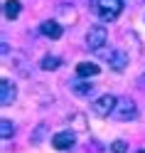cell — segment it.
Masks as SVG:
<instances>
[{
  "instance_id": "cell-8",
  "label": "cell",
  "mask_w": 145,
  "mask_h": 153,
  "mask_svg": "<svg viewBox=\"0 0 145 153\" xmlns=\"http://www.w3.org/2000/svg\"><path fill=\"white\" fill-rule=\"evenodd\" d=\"M108 64H111V69L123 72L125 64H128V54H125L123 50H111V52H108Z\"/></svg>"
},
{
  "instance_id": "cell-14",
  "label": "cell",
  "mask_w": 145,
  "mask_h": 153,
  "mask_svg": "<svg viewBox=\"0 0 145 153\" xmlns=\"http://www.w3.org/2000/svg\"><path fill=\"white\" fill-rule=\"evenodd\" d=\"M111 151L113 153H125V151H128V143H125V141H113Z\"/></svg>"
},
{
  "instance_id": "cell-9",
  "label": "cell",
  "mask_w": 145,
  "mask_h": 153,
  "mask_svg": "<svg viewBox=\"0 0 145 153\" xmlns=\"http://www.w3.org/2000/svg\"><path fill=\"white\" fill-rule=\"evenodd\" d=\"M101 69H99V64H93V62H79L76 64V76L79 79H86V76H96Z\"/></svg>"
},
{
  "instance_id": "cell-16",
  "label": "cell",
  "mask_w": 145,
  "mask_h": 153,
  "mask_svg": "<svg viewBox=\"0 0 145 153\" xmlns=\"http://www.w3.org/2000/svg\"><path fill=\"white\" fill-rule=\"evenodd\" d=\"M138 153H145V148H143V151H138Z\"/></svg>"
},
{
  "instance_id": "cell-12",
  "label": "cell",
  "mask_w": 145,
  "mask_h": 153,
  "mask_svg": "<svg viewBox=\"0 0 145 153\" xmlns=\"http://www.w3.org/2000/svg\"><path fill=\"white\" fill-rule=\"evenodd\" d=\"M62 64V59L59 57H54V54H47V57H42V62H40V67L44 72H52V69H57V67Z\"/></svg>"
},
{
  "instance_id": "cell-4",
  "label": "cell",
  "mask_w": 145,
  "mask_h": 153,
  "mask_svg": "<svg viewBox=\"0 0 145 153\" xmlns=\"http://www.w3.org/2000/svg\"><path fill=\"white\" fill-rule=\"evenodd\" d=\"M113 116L118 119V121H130V119L138 116V106H135V101H133V99H118Z\"/></svg>"
},
{
  "instance_id": "cell-11",
  "label": "cell",
  "mask_w": 145,
  "mask_h": 153,
  "mask_svg": "<svg viewBox=\"0 0 145 153\" xmlns=\"http://www.w3.org/2000/svg\"><path fill=\"white\" fill-rule=\"evenodd\" d=\"M17 15H20V0H5V17L15 20Z\"/></svg>"
},
{
  "instance_id": "cell-6",
  "label": "cell",
  "mask_w": 145,
  "mask_h": 153,
  "mask_svg": "<svg viewBox=\"0 0 145 153\" xmlns=\"http://www.w3.org/2000/svg\"><path fill=\"white\" fill-rule=\"evenodd\" d=\"M74 141H76L74 131H59V133H54V136H52V146L57 151H69L74 146Z\"/></svg>"
},
{
  "instance_id": "cell-15",
  "label": "cell",
  "mask_w": 145,
  "mask_h": 153,
  "mask_svg": "<svg viewBox=\"0 0 145 153\" xmlns=\"http://www.w3.org/2000/svg\"><path fill=\"white\" fill-rule=\"evenodd\" d=\"M74 121H76V128H79V131H84V128H86V123H84V116H81V114H76Z\"/></svg>"
},
{
  "instance_id": "cell-1",
  "label": "cell",
  "mask_w": 145,
  "mask_h": 153,
  "mask_svg": "<svg viewBox=\"0 0 145 153\" xmlns=\"http://www.w3.org/2000/svg\"><path fill=\"white\" fill-rule=\"evenodd\" d=\"M91 10L101 17L103 22H111L121 15L123 10V0H91Z\"/></svg>"
},
{
  "instance_id": "cell-3",
  "label": "cell",
  "mask_w": 145,
  "mask_h": 153,
  "mask_svg": "<svg viewBox=\"0 0 145 153\" xmlns=\"http://www.w3.org/2000/svg\"><path fill=\"white\" fill-rule=\"evenodd\" d=\"M108 42V30L106 25H93L89 32H86V47L89 50H101V47Z\"/></svg>"
},
{
  "instance_id": "cell-2",
  "label": "cell",
  "mask_w": 145,
  "mask_h": 153,
  "mask_svg": "<svg viewBox=\"0 0 145 153\" xmlns=\"http://www.w3.org/2000/svg\"><path fill=\"white\" fill-rule=\"evenodd\" d=\"M116 104H118V97H113V94H103V97H99L93 104H91V111H93V116H111V114L116 111Z\"/></svg>"
},
{
  "instance_id": "cell-13",
  "label": "cell",
  "mask_w": 145,
  "mask_h": 153,
  "mask_svg": "<svg viewBox=\"0 0 145 153\" xmlns=\"http://www.w3.org/2000/svg\"><path fill=\"white\" fill-rule=\"evenodd\" d=\"M0 133H3V138L7 141V138H13V133H15V123L10 121V119H3L0 121Z\"/></svg>"
},
{
  "instance_id": "cell-7",
  "label": "cell",
  "mask_w": 145,
  "mask_h": 153,
  "mask_svg": "<svg viewBox=\"0 0 145 153\" xmlns=\"http://www.w3.org/2000/svg\"><path fill=\"white\" fill-rule=\"evenodd\" d=\"M40 32L44 35V37H49V40H59L62 37V25L57 22V20H44L42 25H40Z\"/></svg>"
},
{
  "instance_id": "cell-10",
  "label": "cell",
  "mask_w": 145,
  "mask_h": 153,
  "mask_svg": "<svg viewBox=\"0 0 145 153\" xmlns=\"http://www.w3.org/2000/svg\"><path fill=\"white\" fill-rule=\"evenodd\" d=\"M69 87H71V91L76 94V97H91V94H93V87H96V84H91V82H84V79H79V82L69 84Z\"/></svg>"
},
{
  "instance_id": "cell-5",
  "label": "cell",
  "mask_w": 145,
  "mask_h": 153,
  "mask_svg": "<svg viewBox=\"0 0 145 153\" xmlns=\"http://www.w3.org/2000/svg\"><path fill=\"white\" fill-rule=\"evenodd\" d=\"M15 99H17V87L10 79H3L0 82V104L3 106H13Z\"/></svg>"
}]
</instances>
